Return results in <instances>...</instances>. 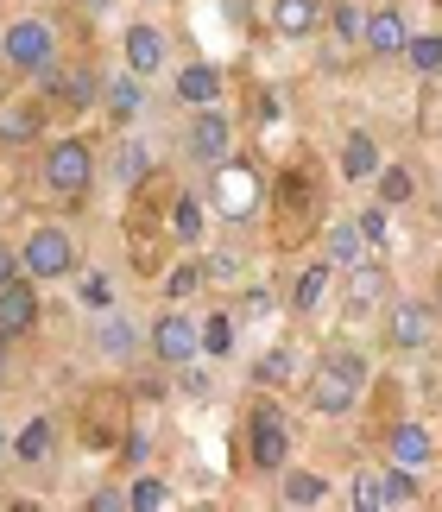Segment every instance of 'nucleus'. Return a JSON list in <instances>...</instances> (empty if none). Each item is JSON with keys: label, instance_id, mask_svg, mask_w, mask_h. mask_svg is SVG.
<instances>
[{"label": "nucleus", "instance_id": "obj_1", "mask_svg": "<svg viewBox=\"0 0 442 512\" xmlns=\"http://www.w3.org/2000/svg\"><path fill=\"white\" fill-rule=\"evenodd\" d=\"M360 392H367V361H360L354 348H341V354H329V361L316 367L310 405L323 411V418H348V411L360 405Z\"/></svg>", "mask_w": 442, "mask_h": 512}, {"label": "nucleus", "instance_id": "obj_2", "mask_svg": "<svg viewBox=\"0 0 442 512\" xmlns=\"http://www.w3.org/2000/svg\"><path fill=\"white\" fill-rule=\"evenodd\" d=\"M45 184L64 196L70 209H83V196L95 184V146L83 140V133H64V140L45 146Z\"/></svg>", "mask_w": 442, "mask_h": 512}, {"label": "nucleus", "instance_id": "obj_3", "mask_svg": "<svg viewBox=\"0 0 442 512\" xmlns=\"http://www.w3.org/2000/svg\"><path fill=\"white\" fill-rule=\"evenodd\" d=\"M247 456H253L259 475H278V468L291 462V418H285L278 399H253V411H247Z\"/></svg>", "mask_w": 442, "mask_h": 512}, {"label": "nucleus", "instance_id": "obj_4", "mask_svg": "<svg viewBox=\"0 0 442 512\" xmlns=\"http://www.w3.org/2000/svg\"><path fill=\"white\" fill-rule=\"evenodd\" d=\"M272 196H278V241H304L316 228V209H323L316 203V171H304V165L285 171Z\"/></svg>", "mask_w": 442, "mask_h": 512}, {"label": "nucleus", "instance_id": "obj_5", "mask_svg": "<svg viewBox=\"0 0 442 512\" xmlns=\"http://www.w3.org/2000/svg\"><path fill=\"white\" fill-rule=\"evenodd\" d=\"M0 51H7V64L19 76H38V70L57 64V26L51 19H13L7 38H0Z\"/></svg>", "mask_w": 442, "mask_h": 512}, {"label": "nucleus", "instance_id": "obj_6", "mask_svg": "<svg viewBox=\"0 0 442 512\" xmlns=\"http://www.w3.org/2000/svg\"><path fill=\"white\" fill-rule=\"evenodd\" d=\"M76 266V241L64 228H32L26 241H19V272L38 285V279H64V272Z\"/></svg>", "mask_w": 442, "mask_h": 512}, {"label": "nucleus", "instance_id": "obj_7", "mask_svg": "<svg viewBox=\"0 0 442 512\" xmlns=\"http://www.w3.org/2000/svg\"><path fill=\"white\" fill-rule=\"evenodd\" d=\"M146 348L158 367H190L196 354H203V342H196V323L184 317V310H165L152 329H146Z\"/></svg>", "mask_w": 442, "mask_h": 512}, {"label": "nucleus", "instance_id": "obj_8", "mask_svg": "<svg viewBox=\"0 0 442 512\" xmlns=\"http://www.w3.org/2000/svg\"><path fill=\"white\" fill-rule=\"evenodd\" d=\"M215 209L221 215H228V222H253V215H259V177H253V165H228V159H221L215 165Z\"/></svg>", "mask_w": 442, "mask_h": 512}, {"label": "nucleus", "instance_id": "obj_9", "mask_svg": "<svg viewBox=\"0 0 442 512\" xmlns=\"http://www.w3.org/2000/svg\"><path fill=\"white\" fill-rule=\"evenodd\" d=\"M45 76V95L57 108H70V114H83V108H95L102 102V76H95L89 64H51V70H38Z\"/></svg>", "mask_w": 442, "mask_h": 512}, {"label": "nucleus", "instance_id": "obj_10", "mask_svg": "<svg viewBox=\"0 0 442 512\" xmlns=\"http://www.w3.org/2000/svg\"><path fill=\"white\" fill-rule=\"evenodd\" d=\"M436 336V317H430V304H417V298H398L386 310V348L398 354H417V348H430Z\"/></svg>", "mask_w": 442, "mask_h": 512}, {"label": "nucleus", "instance_id": "obj_11", "mask_svg": "<svg viewBox=\"0 0 442 512\" xmlns=\"http://www.w3.org/2000/svg\"><path fill=\"white\" fill-rule=\"evenodd\" d=\"M38 329V291L32 279H7L0 285V342H19Z\"/></svg>", "mask_w": 442, "mask_h": 512}, {"label": "nucleus", "instance_id": "obj_12", "mask_svg": "<svg viewBox=\"0 0 442 512\" xmlns=\"http://www.w3.org/2000/svg\"><path fill=\"white\" fill-rule=\"evenodd\" d=\"M228 140H234V127H228V114H221V108H203L190 121V133H184V146H190L196 165H221V159H228Z\"/></svg>", "mask_w": 442, "mask_h": 512}, {"label": "nucleus", "instance_id": "obj_13", "mask_svg": "<svg viewBox=\"0 0 442 512\" xmlns=\"http://www.w3.org/2000/svg\"><path fill=\"white\" fill-rule=\"evenodd\" d=\"M95 348L108 354V361H133L139 348H146V329H139L127 310H102V329H95Z\"/></svg>", "mask_w": 442, "mask_h": 512}, {"label": "nucleus", "instance_id": "obj_14", "mask_svg": "<svg viewBox=\"0 0 442 512\" xmlns=\"http://www.w3.org/2000/svg\"><path fill=\"white\" fill-rule=\"evenodd\" d=\"M38 127H45V108H38L32 95H7V102H0V146H32Z\"/></svg>", "mask_w": 442, "mask_h": 512}, {"label": "nucleus", "instance_id": "obj_15", "mask_svg": "<svg viewBox=\"0 0 442 512\" xmlns=\"http://www.w3.org/2000/svg\"><path fill=\"white\" fill-rule=\"evenodd\" d=\"M108 177H114V190H139L152 177V146L146 140H120L114 159H108Z\"/></svg>", "mask_w": 442, "mask_h": 512}, {"label": "nucleus", "instance_id": "obj_16", "mask_svg": "<svg viewBox=\"0 0 442 512\" xmlns=\"http://www.w3.org/2000/svg\"><path fill=\"white\" fill-rule=\"evenodd\" d=\"M102 108L114 114L120 127H127L133 114L146 108V76H133V70H120V76H108V83H102Z\"/></svg>", "mask_w": 442, "mask_h": 512}, {"label": "nucleus", "instance_id": "obj_17", "mask_svg": "<svg viewBox=\"0 0 442 512\" xmlns=\"http://www.w3.org/2000/svg\"><path fill=\"white\" fill-rule=\"evenodd\" d=\"M120 51H127V70L133 76H152L158 64H165V32H158V26H127Z\"/></svg>", "mask_w": 442, "mask_h": 512}, {"label": "nucleus", "instance_id": "obj_18", "mask_svg": "<svg viewBox=\"0 0 442 512\" xmlns=\"http://www.w3.org/2000/svg\"><path fill=\"white\" fill-rule=\"evenodd\" d=\"M177 102L215 108V102H221V70H215V64H184V70H177Z\"/></svg>", "mask_w": 442, "mask_h": 512}, {"label": "nucleus", "instance_id": "obj_19", "mask_svg": "<svg viewBox=\"0 0 442 512\" xmlns=\"http://www.w3.org/2000/svg\"><path fill=\"white\" fill-rule=\"evenodd\" d=\"M386 266H373V260H354L348 266V304L354 310H379V304H386Z\"/></svg>", "mask_w": 442, "mask_h": 512}, {"label": "nucleus", "instance_id": "obj_20", "mask_svg": "<svg viewBox=\"0 0 442 512\" xmlns=\"http://www.w3.org/2000/svg\"><path fill=\"white\" fill-rule=\"evenodd\" d=\"M405 38H411V32H405V19H398L392 7L373 13L367 26H360V45H367L373 57H398V51H405Z\"/></svg>", "mask_w": 442, "mask_h": 512}, {"label": "nucleus", "instance_id": "obj_21", "mask_svg": "<svg viewBox=\"0 0 442 512\" xmlns=\"http://www.w3.org/2000/svg\"><path fill=\"white\" fill-rule=\"evenodd\" d=\"M51 443H57L51 418H32V424L7 443V456H13V462H26V468H45V462H51Z\"/></svg>", "mask_w": 442, "mask_h": 512}, {"label": "nucleus", "instance_id": "obj_22", "mask_svg": "<svg viewBox=\"0 0 442 512\" xmlns=\"http://www.w3.org/2000/svg\"><path fill=\"white\" fill-rule=\"evenodd\" d=\"M373 171H379V140H373V133H348V140H341V177L367 184Z\"/></svg>", "mask_w": 442, "mask_h": 512}, {"label": "nucleus", "instance_id": "obj_23", "mask_svg": "<svg viewBox=\"0 0 442 512\" xmlns=\"http://www.w3.org/2000/svg\"><path fill=\"white\" fill-rule=\"evenodd\" d=\"M430 456H436V443H430L424 424H398V430H392V462H398V468H424Z\"/></svg>", "mask_w": 442, "mask_h": 512}, {"label": "nucleus", "instance_id": "obj_24", "mask_svg": "<svg viewBox=\"0 0 442 512\" xmlns=\"http://www.w3.org/2000/svg\"><path fill=\"white\" fill-rule=\"evenodd\" d=\"M278 475H285V506H323V494H329V481L323 475H304V468H278Z\"/></svg>", "mask_w": 442, "mask_h": 512}, {"label": "nucleus", "instance_id": "obj_25", "mask_svg": "<svg viewBox=\"0 0 442 512\" xmlns=\"http://www.w3.org/2000/svg\"><path fill=\"white\" fill-rule=\"evenodd\" d=\"M329 285H335V266H329V260H323V266H310L304 279H297V291H291V310H304V317H310V310L329 298Z\"/></svg>", "mask_w": 442, "mask_h": 512}, {"label": "nucleus", "instance_id": "obj_26", "mask_svg": "<svg viewBox=\"0 0 442 512\" xmlns=\"http://www.w3.org/2000/svg\"><path fill=\"white\" fill-rule=\"evenodd\" d=\"M196 342H203L209 361H228V354H234V317H228V310H215L209 323H196Z\"/></svg>", "mask_w": 442, "mask_h": 512}, {"label": "nucleus", "instance_id": "obj_27", "mask_svg": "<svg viewBox=\"0 0 442 512\" xmlns=\"http://www.w3.org/2000/svg\"><path fill=\"white\" fill-rule=\"evenodd\" d=\"M354 260H367V241H360V228H354V222H335V228H329V266L348 272Z\"/></svg>", "mask_w": 442, "mask_h": 512}, {"label": "nucleus", "instance_id": "obj_28", "mask_svg": "<svg viewBox=\"0 0 442 512\" xmlns=\"http://www.w3.org/2000/svg\"><path fill=\"white\" fill-rule=\"evenodd\" d=\"M171 234H177V241H203V203H196V196L184 190V196H171Z\"/></svg>", "mask_w": 442, "mask_h": 512}, {"label": "nucleus", "instance_id": "obj_29", "mask_svg": "<svg viewBox=\"0 0 442 512\" xmlns=\"http://www.w3.org/2000/svg\"><path fill=\"white\" fill-rule=\"evenodd\" d=\"M316 13H323L316 0H272V26H278V32H310Z\"/></svg>", "mask_w": 442, "mask_h": 512}, {"label": "nucleus", "instance_id": "obj_30", "mask_svg": "<svg viewBox=\"0 0 442 512\" xmlns=\"http://www.w3.org/2000/svg\"><path fill=\"white\" fill-rule=\"evenodd\" d=\"M76 310H95V317L114 310V279H108V272H89V279L76 285Z\"/></svg>", "mask_w": 442, "mask_h": 512}, {"label": "nucleus", "instance_id": "obj_31", "mask_svg": "<svg viewBox=\"0 0 442 512\" xmlns=\"http://www.w3.org/2000/svg\"><path fill=\"white\" fill-rule=\"evenodd\" d=\"M127 506H133V512H165V506H171V487L152 481V475H139V481L127 487Z\"/></svg>", "mask_w": 442, "mask_h": 512}, {"label": "nucleus", "instance_id": "obj_32", "mask_svg": "<svg viewBox=\"0 0 442 512\" xmlns=\"http://www.w3.org/2000/svg\"><path fill=\"white\" fill-rule=\"evenodd\" d=\"M354 512H386V481H379V468H360L354 475Z\"/></svg>", "mask_w": 442, "mask_h": 512}, {"label": "nucleus", "instance_id": "obj_33", "mask_svg": "<svg viewBox=\"0 0 442 512\" xmlns=\"http://www.w3.org/2000/svg\"><path fill=\"white\" fill-rule=\"evenodd\" d=\"M405 57H411L417 76H436V70H442V38H436V32H430V38H405Z\"/></svg>", "mask_w": 442, "mask_h": 512}, {"label": "nucleus", "instance_id": "obj_34", "mask_svg": "<svg viewBox=\"0 0 442 512\" xmlns=\"http://www.w3.org/2000/svg\"><path fill=\"white\" fill-rule=\"evenodd\" d=\"M373 177H379V203H386V209L411 196V171H405V165H379Z\"/></svg>", "mask_w": 442, "mask_h": 512}, {"label": "nucleus", "instance_id": "obj_35", "mask_svg": "<svg viewBox=\"0 0 442 512\" xmlns=\"http://www.w3.org/2000/svg\"><path fill=\"white\" fill-rule=\"evenodd\" d=\"M379 481H386V506H405V500H417V487H411V468H398V462H392Z\"/></svg>", "mask_w": 442, "mask_h": 512}, {"label": "nucleus", "instance_id": "obj_36", "mask_svg": "<svg viewBox=\"0 0 442 512\" xmlns=\"http://www.w3.org/2000/svg\"><path fill=\"white\" fill-rule=\"evenodd\" d=\"M278 380H291V348H272L259 361V386H278Z\"/></svg>", "mask_w": 442, "mask_h": 512}, {"label": "nucleus", "instance_id": "obj_37", "mask_svg": "<svg viewBox=\"0 0 442 512\" xmlns=\"http://www.w3.org/2000/svg\"><path fill=\"white\" fill-rule=\"evenodd\" d=\"M354 228H360V241H367V247H386V203H379V209H367Z\"/></svg>", "mask_w": 442, "mask_h": 512}, {"label": "nucleus", "instance_id": "obj_38", "mask_svg": "<svg viewBox=\"0 0 442 512\" xmlns=\"http://www.w3.org/2000/svg\"><path fill=\"white\" fill-rule=\"evenodd\" d=\"M196 285H203V266H177L171 279H165V298H190Z\"/></svg>", "mask_w": 442, "mask_h": 512}, {"label": "nucleus", "instance_id": "obj_39", "mask_svg": "<svg viewBox=\"0 0 442 512\" xmlns=\"http://www.w3.org/2000/svg\"><path fill=\"white\" fill-rule=\"evenodd\" d=\"M240 272V253H209V266H203V279H215V285H228Z\"/></svg>", "mask_w": 442, "mask_h": 512}, {"label": "nucleus", "instance_id": "obj_40", "mask_svg": "<svg viewBox=\"0 0 442 512\" xmlns=\"http://www.w3.org/2000/svg\"><path fill=\"white\" fill-rule=\"evenodd\" d=\"M360 26H367V19H360L354 7H335V32L348 38V45H360Z\"/></svg>", "mask_w": 442, "mask_h": 512}, {"label": "nucleus", "instance_id": "obj_41", "mask_svg": "<svg viewBox=\"0 0 442 512\" xmlns=\"http://www.w3.org/2000/svg\"><path fill=\"white\" fill-rule=\"evenodd\" d=\"M146 456H152V443H146V437H139V430H133V437L120 443V462H127V468H139Z\"/></svg>", "mask_w": 442, "mask_h": 512}, {"label": "nucleus", "instance_id": "obj_42", "mask_svg": "<svg viewBox=\"0 0 442 512\" xmlns=\"http://www.w3.org/2000/svg\"><path fill=\"white\" fill-rule=\"evenodd\" d=\"M127 506V494H120V487H102V494H89V512H120Z\"/></svg>", "mask_w": 442, "mask_h": 512}, {"label": "nucleus", "instance_id": "obj_43", "mask_svg": "<svg viewBox=\"0 0 442 512\" xmlns=\"http://www.w3.org/2000/svg\"><path fill=\"white\" fill-rule=\"evenodd\" d=\"M7 279H19V247L0 241V285H7Z\"/></svg>", "mask_w": 442, "mask_h": 512}, {"label": "nucleus", "instance_id": "obj_44", "mask_svg": "<svg viewBox=\"0 0 442 512\" xmlns=\"http://www.w3.org/2000/svg\"><path fill=\"white\" fill-rule=\"evenodd\" d=\"M221 13H228V26H247V19H253V7H247V0H228Z\"/></svg>", "mask_w": 442, "mask_h": 512}, {"label": "nucleus", "instance_id": "obj_45", "mask_svg": "<svg viewBox=\"0 0 442 512\" xmlns=\"http://www.w3.org/2000/svg\"><path fill=\"white\" fill-rule=\"evenodd\" d=\"M83 7H89V13H108V7H114V0H83Z\"/></svg>", "mask_w": 442, "mask_h": 512}, {"label": "nucleus", "instance_id": "obj_46", "mask_svg": "<svg viewBox=\"0 0 442 512\" xmlns=\"http://www.w3.org/2000/svg\"><path fill=\"white\" fill-rule=\"evenodd\" d=\"M0 456H7V430H0Z\"/></svg>", "mask_w": 442, "mask_h": 512}]
</instances>
